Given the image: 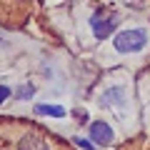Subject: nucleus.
I'll use <instances>...</instances> for the list:
<instances>
[{
	"instance_id": "obj_6",
	"label": "nucleus",
	"mask_w": 150,
	"mask_h": 150,
	"mask_svg": "<svg viewBox=\"0 0 150 150\" xmlns=\"http://www.w3.org/2000/svg\"><path fill=\"white\" fill-rule=\"evenodd\" d=\"M38 115H50V118H63L65 115V108L63 105H35Z\"/></svg>"
},
{
	"instance_id": "obj_2",
	"label": "nucleus",
	"mask_w": 150,
	"mask_h": 150,
	"mask_svg": "<svg viewBox=\"0 0 150 150\" xmlns=\"http://www.w3.org/2000/svg\"><path fill=\"white\" fill-rule=\"evenodd\" d=\"M118 25H120V18H118V13H112V10L98 8V10L90 15V28H93V35H95L98 40L110 38V33H115Z\"/></svg>"
},
{
	"instance_id": "obj_7",
	"label": "nucleus",
	"mask_w": 150,
	"mask_h": 150,
	"mask_svg": "<svg viewBox=\"0 0 150 150\" xmlns=\"http://www.w3.org/2000/svg\"><path fill=\"white\" fill-rule=\"evenodd\" d=\"M33 95H35V85H33V83H23L15 90V100H30Z\"/></svg>"
},
{
	"instance_id": "obj_1",
	"label": "nucleus",
	"mask_w": 150,
	"mask_h": 150,
	"mask_svg": "<svg viewBox=\"0 0 150 150\" xmlns=\"http://www.w3.org/2000/svg\"><path fill=\"white\" fill-rule=\"evenodd\" d=\"M148 45V33L140 30V28H130V30H123L115 35L112 40V48L118 50V53L128 55V53H138Z\"/></svg>"
},
{
	"instance_id": "obj_4",
	"label": "nucleus",
	"mask_w": 150,
	"mask_h": 150,
	"mask_svg": "<svg viewBox=\"0 0 150 150\" xmlns=\"http://www.w3.org/2000/svg\"><path fill=\"white\" fill-rule=\"evenodd\" d=\"M18 150H50V145H48V140H45L40 133L30 130V133H25L20 140H18Z\"/></svg>"
},
{
	"instance_id": "obj_3",
	"label": "nucleus",
	"mask_w": 150,
	"mask_h": 150,
	"mask_svg": "<svg viewBox=\"0 0 150 150\" xmlns=\"http://www.w3.org/2000/svg\"><path fill=\"white\" fill-rule=\"evenodd\" d=\"M88 130H90V140L95 145H110L112 143V128L105 120H93L88 125Z\"/></svg>"
},
{
	"instance_id": "obj_9",
	"label": "nucleus",
	"mask_w": 150,
	"mask_h": 150,
	"mask_svg": "<svg viewBox=\"0 0 150 150\" xmlns=\"http://www.w3.org/2000/svg\"><path fill=\"white\" fill-rule=\"evenodd\" d=\"M10 88H8V85H0V105H3V103H5L8 100V98H10Z\"/></svg>"
},
{
	"instance_id": "obj_10",
	"label": "nucleus",
	"mask_w": 150,
	"mask_h": 150,
	"mask_svg": "<svg viewBox=\"0 0 150 150\" xmlns=\"http://www.w3.org/2000/svg\"><path fill=\"white\" fill-rule=\"evenodd\" d=\"M73 115H75V118H80V123H88V112L85 110H73Z\"/></svg>"
},
{
	"instance_id": "obj_8",
	"label": "nucleus",
	"mask_w": 150,
	"mask_h": 150,
	"mask_svg": "<svg viewBox=\"0 0 150 150\" xmlns=\"http://www.w3.org/2000/svg\"><path fill=\"white\" fill-rule=\"evenodd\" d=\"M70 140H73L78 148H83V150H98L95 143H90V140H85V138H78V135H75V138H70Z\"/></svg>"
},
{
	"instance_id": "obj_5",
	"label": "nucleus",
	"mask_w": 150,
	"mask_h": 150,
	"mask_svg": "<svg viewBox=\"0 0 150 150\" xmlns=\"http://www.w3.org/2000/svg\"><path fill=\"white\" fill-rule=\"evenodd\" d=\"M125 100V90L120 85H112L103 93V105H123Z\"/></svg>"
}]
</instances>
